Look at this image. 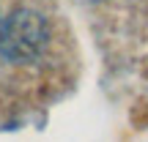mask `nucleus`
I'll list each match as a JSON object with an SVG mask.
<instances>
[{
    "instance_id": "f257e3e1",
    "label": "nucleus",
    "mask_w": 148,
    "mask_h": 142,
    "mask_svg": "<svg viewBox=\"0 0 148 142\" xmlns=\"http://www.w3.org/2000/svg\"><path fill=\"white\" fill-rule=\"evenodd\" d=\"M47 22L36 11H16L0 25V52L8 60H30L47 44Z\"/></svg>"
}]
</instances>
